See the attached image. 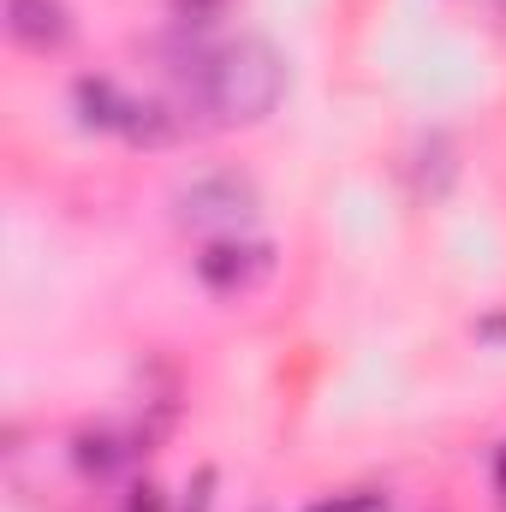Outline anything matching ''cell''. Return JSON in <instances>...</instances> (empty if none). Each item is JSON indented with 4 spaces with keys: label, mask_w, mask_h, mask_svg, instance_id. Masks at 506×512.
I'll return each instance as SVG.
<instances>
[{
    "label": "cell",
    "mask_w": 506,
    "mask_h": 512,
    "mask_svg": "<svg viewBox=\"0 0 506 512\" xmlns=\"http://www.w3.org/2000/svg\"><path fill=\"white\" fill-rule=\"evenodd\" d=\"M256 215V191L239 173H203L179 191V221L191 227H239Z\"/></svg>",
    "instance_id": "1"
},
{
    "label": "cell",
    "mask_w": 506,
    "mask_h": 512,
    "mask_svg": "<svg viewBox=\"0 0 506 512\" xmlns=\"http://www.w3.org/2000/svg\"><path fill=\"white\" fill-rule=\"evenodd\" d=\"M268 268H274V251L268 245H251V239H215V245H203V256H197V274L215 292H245Z\"/></svg>",
    "instance_id": "2"
},
{
    "label": "cell",
    "mask_w": 506,
    "mask_h": 512,
    "mask_svg": "<svg viewBox=\"0 0 506 512\" xmlns=\"http://www.w3.org/2000/svg\"><path fill=\"white\" fill-rule=\"evenodd\" d=\"M6 30L24 48H60L72 36V18L60 0H6Z\"/></svg>",
    "instance_id": "3"
},
{
    "label": "cell",
    "mask_w": 506,
    "mask_h": 512,
    "mask_svg": "<svg viewBox=\"0 0 506 512\" xmlns=\"http://www.w3.org/2000/svg\"><path fill=\"white\" fill-rule=\"evenodd\" d=\"M131 102H137V96H126L114 78H78V84H72V108H78V120L90 131H126Z\"/></svg>",
    "instance_id": "4"
},
{
    "label": "cell",
    "mask_w": 506,
    "mask_h": 512,
    "mask_svg": "<svg viewBox=\"0 0 506 512\" xmlns=\"http://www.w3.org/2000/svg\"><path fill=\"white\" fill-rule=\"evenodd\" d=\"M185 131V114L173 108V102H131V120H126V137L131 143H143V149H161V143H173Z\"/></svg>",
    "instance_id": "5"
},
{
    "label": "cell",
    "mask_w": 506,
    "mask_h": 512,
    "mask_svg": "<svg viewBox=\"0 0 506 512\" xmlns=\"http://www.w3.org/2000/svg\"><path fill=\"white\" fill-rule=\"evenodd\" d=\"M131 459V447L120 435H108V429H96V435H78V465L90 471V477H108V471H120Z\"/></svg>",
    "instance_id": "6"
},
{
    "label": "cell",
    "mask_w": 506,
    "mask_h": 512,
    "mask_svg": "<svg viewBox=\"0 0 506 512\" xmlns=\"http://www.w3.org/2000/svg\"><path fill=\"white\" fill-rule=\"evenodd\" d=\"M167 6H173L179 30H209V24L227 12V0H167Z\"/></svg>",
    "instance_id": "7"
},
{
    "label": "cell",
    "mask_w": 506,
    "mask_h": 512,
    "mask_svg": "<svg viewBox=\"0 0 506 512\" xmlns=\"http://www.w3.org/2000/svg\"><path fill=\"white\" fill-rule=\"evenodd\" d=\"M126 512H167V507H161V489H149V483H143V489H131Z\"/></svg>",
    "instance_id": "8"
},
{
    "label": "cell",
    "mask_w": 506,
    "mask_h": 512,
    "mask_svg": "<svg viewBox=\"0 0 506 512\" xmlns=\"http://www.w3.org/2000/svg\"><path fill=\"white\" fill-rule=\"evenodd\" d=\"M310 512H381L376 495H358V501H322V507H310Z\"/></svg>",
    "instance_id": "9"
},
{
    "label": "cell",
    "mask_w": 506,
    "mask_h": 512,
    "mask_svg": "<svg viewBox=\"0 0 506 512\" xmlns=\"http://www.w3.org/2000/svg\"><path fill=\"white\" fill-rule=\"evenodd\" d=\"M501 495H506V447H501Z\"/></svg>",
    "instance_id": "10"
}]
</instances>
